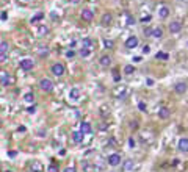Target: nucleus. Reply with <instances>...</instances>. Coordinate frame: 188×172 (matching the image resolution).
I'll use <instances>...</instances> for the list:
<instances>
[{
  "mask_svg": "<svg viewBox=\"0 0 188 172\" xmlns=\"http://www.w3.org/2000/svg\"><path fill=\"white\" fill-rule=\"evenodd\" d=\"M66 57H68V58H74V57H75V52H74V50H68V52H66Z\"/></svg>",
  "mask_w": 188,
  "mask_h": 172,
  "instance_id": "nucleus-37",
  "label": "nucleus"
},
{
  "mask_svg": "<svg viewBox=\"0 0 188 172\" xmlns=\"http://www.w3.org/2000/svg\"><path fill=\"white\" fill-rule=\"evenodd\" d=\"M0 83H2V86H9V85L13 83V78L6 74V75H3V77L0 78Z\"/></svg>",
  "mask_w": 188,
  "mask_h": 172,
  "instance_id": "nucleus-22",
  "label": "nucleus"
},
{
  "mask_svg": "<svg viewBox=\"0 0 188 172\" xmlns=\"http://www.w3.org/2000/svg\"><path fill=\"white\" fill-rule=\"evenodd\" d=\"M38 136H39V138H44V136H46V130H39V131H38Z\"/></svg>",
  "mask_w": 188,
  "mask_h": 172,
  "instance_id": "nucleus-43",
  "label": "nucleus"
},
{
  "mask_svg": "<svg viewBox=\"0 0 188 172\" xmlns=\"http://www.w3.org/2000/svg\"><path fill=\"white\" fill-rule=\"evenodd\" d=\"M47 53H49V50H47L46 47H44V50H42V49H41V50H39V55H41V57H42V55H44V57H46Z\"/></svg>",
  "mask_w": 188,
  "mask_h": 172,
  "instance_id": "nucleus-42",
  "label": "nucleus"
},
{
  "mask_svg": "<svg viewBox=\"0 0 188 172\" xmlns=\"http://www.w3.org/2000/svg\"><path fill=\"white\" fill-rule=\"evenodd\" d=\"M144 21H150V16H146V17L141 19V22H144Z\"/></svg>",
  "mask_w": 188,
  "mask_h": 172,
  "instance_id": "nucleus-49",
  "label": "nucleus"
},
{
  "mask_svg": "<svg viewBox=\"0 0 188 172\" xmlns=\"http://www.w3.org/2000/svg\"><path fill=\"white\" fill-rule=\"evenodd\" d=\"M169 116H171V110L168 107H162L158 110V117L160 119H168Z\"/></svg>",
  "mask_w": 188,
  "mask_h": 172,
  "instance_id": "nucleus-15",
  "label": "nucleus"
},
{
  "mask_svg": "<svg viewBox=\"0 0 188 172\" xmlns=\"http://www.w3.org/2000/svg\"><path fill=\"white\" fill-rule=\"evenodd\" d=\"M135 24V19L132 17V16H129V19H127V25H133Z\"/></svg>",
  "mask_w": 188,
  "mask_h": 172,
  "instance_id": "nucleus-40",
  "label": "nucleus"
},
{
  "mask_svg": "<svg viewBox=\"0 0 188 172\" xmlns=\"http://www.w3.org/2000/svg\"><path fill=\"white\" fill-rule=\"evenodd\" d=\"M63 172H77V169H75L74 166H68V167H66V169L63 171Z\"/></svg>",
  "mask_w": 188,
  "mask_h": 172,
  "instance_id": "nucleus-38",
  "label": "nucleus"
},
{
  "mask_svg": "<svg viewBox=\"0 0 188 172\" xmlns=\"http://www.w3.org/2000/svg\"><path fill=\"white\" fill-rule=\"evenodd\" d=\"M136 45H138V38H136V36H130V38L126 41V47L127 49H135Z\"/></svg>",
  "mask_w": 188,
  "mask_h": 172,
  "instance_id": "nucleus-13",
  "label": "nucleus"
},
{
  "mask_svg": "<svg viewBox=\"0 0 188 172\" xmlns=\"http://www.w3.org/2000/svg\"><path fill=\"white\" fill-rule=\"evenodd\" d=\"M130 128H132V130H136V128H138V122L132 121V122H130Z\"/></svg>",
  "mask_w": 188,
  "mask_h": 172,
  "instance_id": "nucleus-36",
  "label": "nucleus"
},
{
  "mask_svg": "<svg viewBox=\"0 0 188 172\" xmlns=\"http://www.w3.org/2000/svg\"><path fill=\"white\" fill-rule=\"evenodd\" d=\"M152 33V28H144V36H150Z\"/></svg>",
  "mask_w": 188,
  "mask_h": 172,
  "instance_id": "nucleus-41",
  "label": "nucleus"
},
{
  "mask_svg": "<svg viewBox=\"0 0 188 172\" xmlns=\"http://www.w3.org/2000/svg\"><path fill=\"white\" fill-rule=\"evenodd\" d=\"M141 61H143L141 57H133V63H141Z\"/></svg>",
  "mask_w": 188,
  "mask_h": 172,
  "instance_id": "nucleus-45",
  "label": "nucleus"
},
{
  "mask_svg": "<svg viewBox=\"0 0 188 172\" xmlns=\"http://www.w3.org/2000/svg\"><path fill=\"white\" fill-rule=\"evenodd\" d=\"M39 88L44 92H52L53 91V81L50 78H41L39 80Z\"/></svg>",
  "mask_w": 188,
  "mask_h": 172,
  "instance_id": "nucleus-1",
  "label": "nucleus"
},
{
  "mask_svg": "<svg viewBox=\"0 0 188 172\" xmlns=\"http://www.w3.org/2000/svg\"><path fill=\"white\" fill-rule=\"evenodd\" d=\"M58 164H55V163H52L49 167H47V172H58Z\"/></svg>",
  "mask_w": 188,
  "mask_h": 172,
  "instance_id": "nucleus-30",
  "label": "nucleus"
},
{
  "mask_svg": "<svg viewBox=\"0 0 188 172\" xmlns=\"http://www.w3.org/2000/svg\"><path fill=\"white\" fill-rule=\"evenodd\" d=\"M113 77H115V81H119L121 80V75H117V74H115Z\"/></svg>",
  "mask_w": 188,
  "mask_h": 172,
  "instance_id": "nucleus-48",
  "label": "nucleus"
},
{
  "mask_svg": "<svg viewBox=\"0 0 188 172\" xmlns=\"http://www.w3.org/2000/svg\"><path fill=\"white\" fill-rule=\"evenodd\" d=\"M83 138H85V135H83L82 131H74V133H72V141L75 144H82L83 143Z\"/></svg>",
  "mask_w": 188,
  "mask_h": 172,
  "instance_id": "nucleus-16",
  "label": "nucleus"
},
{
  "mask_svg": "<svg viewBox=\"0 0 188 172\" xmlns=\"http://www.w3.org/2000/svg\"><path fill=\"white\" fill-rule=\"evenodd\" d=\"M111 21H113V16L110 14V13H105V14L102 16V21L100 22H102V25H110L111 24Z\"/></svg>",
  "mask_w": 188,
  "mask_h": 172,
  "instance_id": "nucleus-20",
  "label": "nucleus"
},
{
  "mask_svg": "<svg viewBox=\"0 0 188 172\" xmlns=\"http://www.w3.org/2000/svg\"><path fill=\"white\" fill-rule=\"evenodd\" d=\"M127 94H129V89L124 88V86H119V88L115 89V95H116L117 99H126Z\"/></svg>",
  "mask_w": 188,
  "mask_h": 172,
  "instance_id": "nucleus-7",
  "label": "nucleus"
},
{
  "mask_svg": "<svg viewBox=\"0 0 188 172\" xmlns=\"http://www.w3.org/2000/svg\"><path fill=\"white\" fill-rule=\"evenodd\" d=\"M94 47V41L91 38H83L82 39V49H88V50H91Z\"/></svg>",
  "mask_w": 188,
  "mask_h": 172,
  "instance_id": "nucleus-14",
  "label": "nucleus"
},
{
  "mask_svg": "<svg viewBox=\"0 0 188 172\" xmlns=\"http://www.w3.org/2000/svg\"><path fill=\"white\" fill-rule=\"evenodd\" d=\"M177 149H179L180 152H188V138H182V139L177 143Z\"/></svg>",
  "mask_w": 188,
  "mask_h": 172,
  "instance_id": "nucleus-10",
  "label": "nucleus"
},
{
  "mask_svg": "<svg viewBox=\"0 0 188 172\" xmlns=\"http://www.w3.org/2000/svg\"><path fill=\"white\" fill-rule=\"evenodd\" d=\"M39 19H42V13H39V14H36L35 17L32 19V22H36V21H39Z\"/></svg>",
  "mask_w": 188,
  "mask_h": 172,
  "instance_id": "nucleus-39",
  "label": "nucleus"
},
{
  "mask_svg": "<svg viewBox=\"0 0 188 172\" xmlns=\"http://www.w3.org/2000/svg\"><path fill=\"white\" fill-rule=\"evenodd\" d=\"M80 55H82L83 58H88L89 55H91V50H88V49H82V50H80Z\"/></svg>",
  "mask_w": 188,
  "mask_h": 172,
  "instance_id": "nucleus-32",
  "label": "nucleus"
},
{
  "mask_svg": "<svg viewBox=\"0 0 188 172\" xmlns=\"http://www.w3.org/2000/svg\"><path fill=\"white\" fill-rule=\"evenodd\" d=\"M149 52H150L149 45H144V47H143V53H149Z\"/></svg>",
  "mask_w": 188,
  "mask_h": 172,
  "instance_id": "nucleus-44",
  "label": "nucleus"
},
{
  "mask_svg": "<svg viewBox=\"0 0 188 172\" xmlns=\"http://www.w3.org/2000/svg\"><path fill=\"white\" fill-rule=\"evenodd\" d=\"M155 58H157V59H163V61H166V59H169V55H168L166 52H157Z\"/></svg>",
  "mask_w": 188,
  "mask_h": 172,
  "instance_id": "nucleus-27",
  "label": "nucleus"
},
{
  "mask_svg": "<svg viewBox=\"0 0 188 172\" xmlns=\"http://www.w3.org/2000/svg\"><path fill=\"white\" fill-rule=\"evenodd\" d=\"M23 2H28V0H23Z\"/></svg>",
  "mask_w": 188,
  "mask_h": 172,
  "instance_id": "nucleus-51",
  "label": "nucleus"
},
{
  "mask_svg": "<svg viewBox=\"0 0 188 172\" xmlns=\"http://www.w3.org/2000/svg\"><path fill=\"white\" fill-rule=\"evenodd\" d=\"M135 171V161L133 160H127L124 163V167H122V172H133Z\"/></svg>",
  "mask_w": 188,
  "mask_h": 172,
  "instance_id": "nucleus-12",
  "label": "nucleus"
},
{
  "mask_svg": "<svg viewBox=\"0 0 188 172\" xmlns=\"http://www.w3.org/2000/svg\"><path fill=\"white\" fill-rule=\"evenodd\" d=\"M96 171V166L91 164L89 161H82V172H94Z\"/></svg>",
  "mask_w": 188,
  "mask_h": 172,
  "instance_id": "nucleus-11",
  "label": "nucleus"
},
{
  "mask_svg": "<svg viewBox=\"0 0 188 172\" xmlns=\"http://www.w3.org/2000/svg\"><path fill=\"white\" fill-rule=\"evenodd\" d=\"M19 67L25 72H30L35 67V61H33L32 58H23V59H21V63H19Z\"/></svg>",
  "mask_w": 188,
  "mask_h": 172,
  "instance_id": "nucleus-3",
  "label": "nucleus"
},
{
  "mask_svg": "<svg viewBox=\"0 0 188 172\" xmlns=\"http://www.w3.org/2000/svg\"><path fill=\"white\" fill-rule=\"evenodd\" d=\"M50 72H52L55 77H61V75H64L66 67H64V64H63V63H55V64L50 67Z\"/></svg>",
  "mask_w": 188,
  "mask_h": 172,
  "instance_id": "nucleus-2",
  "label": "nucleus"
},
{
  "mask_svg": "<svg viewBox=\"0 0 188 172\" xmlns=\"http://www.w3.org/2000/svg\"><path fill=\"white\" fill-rule=\"evenodd\" d=\"M180 30H182V22H180V21L169 22V31L171 33H179Z\"/></svg>",
  "mask_w": 188,
  "mask_h": 172,
  "instance_id": "nucleus-8",
  "label": "nucleus"
},
{
  "mask_svg": "<svg viewBox=\"0 0 188 172\" xmlns=\"http://www.w3.org/2000/svg\"><path fill=\"white\" fill-rule=\"evenodd\" d=\"M121 161H122V158H121V155H119V153H111V155H108V158H107V163H108L111 167L119 166Z\"/></svg>",
  "mask_w": 188,
  "mask_h": 172,
  "instance_id": "nucleus-4",
  "label": "nucleus"
},
{
  "mask_svg": "<svg viewBox=\"0 0 188 172\" xmlns=\"http://www.w3.org/2000/svg\"><path fill=\"white\" fill-rule=\"evenodd\" d=\"M30 169H32V172H44V166H42L41 161L35 160V161H32V166H30Z\"/></svg>",
  "mask_w": 188,
  "mask_h": 172,
  "instance_id": "nucleus-9",
  "label": "nucleus"
},
{
  "mask_svg": "<svg viewBox=\"0 0 188 172\" xmlns=\"http://www.w3.org/2000/svg\"><path fill=\"white\" fill-rule=\"evenodd\" d=\"M99 64L102 66V67H108V66L111 64V58H110L108 55H102L99 59Z\"/></svg>",
  "mask_w": 188,
  "mask_h": 172,
  "instance_id": "nucleus-18",
  "label": "nucleus"
},
{
  "mask_svg": "<svg viewBox=\"0 0 188 172\" xmlns=\"http://www.w3.org/2000/svg\"><path fill=\"white\" fill-rule=\"evenodd\" d=\"M103 45H105L107 49H113V45H115V42H113L111 39H103Z\"/></svg>",
  "mask_w": 188,
  "mask_h": 172,
  "instance_id": "nucleus-31",
  "label": "nucleus"
},
{
  "mask_svg": "<svg viewBox=\"0 0 188 172\" xmlns=\"http://www.w3.org/2000/svg\"><path fill=\"white\" fill-rule=\"evenodd\" d=\"M147 86H154V80H152V78H147Z\"/></svg>",
  "mask_w": 188,
  "mask_h": 172,
  "instance_id": "nucleus-47",
  "label": "nucleus"
},
{
  "mask_svg": "<svg viewBox=\"0 0 188 172\" xmlns=\"http://www.w3.org/2000/svg\"><path fill=\"white\" fill-rule=\"evenodd\" d=\"M38 33H39V36H44V35H47V33H49V28L44 27V25H41V27L38 28Z\"/></svg>",
  "mask_w": 188,
  "mask_h": 172,
  "instance_id": "nucleus-28",
  "label": "nucleus"
},
{
  "mask_svg": "<svg viewBox=\"0 0 188 172\" xmlns=\"http://www.w3.org/2000/svg\"><path fill=\"white\" fill-rule=\"evenodd\" d=\"M138 110L141 111V113H146L147 111V105L144 103V102H138Z\"/></svg>",
  "mask_w": 188,
  "mask_h": 172,
  "instance_id": "nucleus-29",
  "label": "nucleus"
},
{
  "mask_svg": "<svg viewBox=\"0 0 188 172\" xmlns=\"http://www.w3.org/2000/svg\"><path fill=\"white\" fill-rule=\"evenodd\" d=\"M133 72H135V67H133L132 64H127V66H124V74H126V75H132Z\"/></svg>",
  "mask_w": 188,
  "mask_h": 172,
  "instance_id": "nucleus-26",
  "label": "nucleus"
},
{
  "mask_svg": "<svg viewBox=\"0 0 188 172\" xmlns=\"http://www.w3.org/2000/svg\"><path fill=\"white\" fill-rule=\"evenodd\" d=\"M187 45H188V42H187Z\"/></svg>",
  "mask_w": 188,
  "mask_h": 172,
  "instance_id": "nucleus-52",
  "label": "nucleus"
},
{
  "mask_svg": "<svg viewBox=\"0 0 188 172\" xmlns=\"http://www.w3.org/2000/svg\"><path fill=\"white\" fill-rule=\"evenodd\" d=\"M8 61V53H0V63H6Z\"/></svg>",
  "mask_w": 188,
  "mask_h": 172,
  "instance_id": "nucleus-34",
  "label": "nucleus"
},
{
  "mask_svg": "<svg viewBox=\"0 0 188 172\" xmlns=\"http://www.w3.org/2000/svg\"><path fill=\"white\" fill-rule=\"evenodd\" d=\"M150 36H152V38H155V39H160V38L163 36V30L160 28V27L152 28V33H150Z\"/></svg>",
  "mask_w": 188,
  "mask_h": 172,
  "instance_id": "nucleus-21",
  "label": "nucleus"
},
{
  "mask_svg": "<svg viewBox=\"0 0 188 172\" xmlns=\"http://www.w3.org/2000/svg\"><path fill=\"white\" fill-rule=\"evenodd\" d=\"M82 19L83 21H86V22H91L94 19V11L93 9H89V8L82 9Z\"/></svg>",
  "mask_w": 188,
  "mask_h": 172,
  "instance_id": "nucleus-5",
  "label": "nucleus"
},
{
  "mask_svg": "<svg viewBox=\"0 0 188 172\" xmlns=\"http://www.w3.org/2000/svg\"><path fill=\"white\" fill-rule=\"evenodd\" d=\"M5 172H13V171H5Z\"/></svg>",
  "mask_w": 188,
  "mask_h": 172,
  "instance_id": "nucleus-50",
  "label": "nucleus"
},
{
  "mask_svg": "<svg viewBox=\"0 0 188 172\" xmlns=\"http://www.w3.org/2000/svg\"><path fill=\"white\" fill-rule=\"evenodd\" d=\"M6 17H8V14H6V13H2V14H0V19H2V21H5Z\"/></svg>",
  "mask_w": 188,
  "mask_h": 172,
  "instance_id": "nucleus-46",
  "label": "nucleus"
},
{
  "mask_svg": "<svg viewBox=\"0 0 188 172\" xmlns=\"http://www.w3.org/2000/svg\"><path fill=\"white\" fill-rule=\"evenodd\" d=\"M158 16L162 19H166L168 16H169V8H168V6H162V8L158 9Z\"/></svg>",
  "mask_w": 188,
  "mask_h": 172,
  "instance_id": "nucleus-23",
  "label": "nucleus"
},
{
  "mask_svg": "<svg viewBox=\"0 0 188 172\" xmlns=\"http://www.w3.org/2000/svg\"><path fill=\"white\" fill-rule=\"evenodd\" d=\"M27 113H28V114H35L36 113V107H35V105L28 107V108H27Z\"/></svg>",
  "mask_w": 188,
  "mask_h": 172,
  "instance_id": "nucleus-33",
  "label": "nucleus"
},
{
  "mask_svg": "<svg viewBox=\"0 0 188 172\" xmlns=\"http://www.w3.org/2000/svg\"><path fill=\"white\" fill-rule=\"evenodd\" d=\"M80 95H82V94H80V89H77V88H72L69 91V99H70V100H74V102L79 100Z\"/></svg>",
  "mask_w": 188,
  "mask_h": 172,
  "instance_id": "nucleus-19",
  "label": "nucleus"
},
{
  "mask_svg": "<svg viewBox=\"0 0 188 172\" xmlns=\"http://www.w3.org/2000/svg\"><path fill=\"white\" fill-rule=\"evenodd\" d=\"M23 100H25L27 103H33V102H35V94H33V92H25Z\"/></svg>",
  "mask_w": 188,
  "mask_h": 172,
  "instance_id": "nucleus-24",
  "label": "nucleus"
},
{
  "mask_svg": "<svg viewBox=\"0 0 188 172\" xmlns=\"http://www.w3.org/2000/svg\"><path fill=\"white\" fill-rule=\"evenodd\" d=\"M91 130H93V127H91V124H89V122H82V124H80V131H82L83 135L91 133Z\"/></svg>",
  "mask_w": 188,
  "mask_h": 172,
  "instance_id": "nucleus-17",
  "label": "nucleus"
},
{
  "mask_svg": "<svg viewBox=\"0 0 188 172\" xmlns=\"http://www.w3.org/2000/svg\"><path fill=\"white\" fill-rule=\"evenodd\" d=\"M188 89V85L185 83V81H179V83L174 85V91L177 92V94H185Z\"/></svg>",
  "mask_w": 188,
  "mask_h": 172,
  "instance_id": "nucleus-6",
  "label": "nucleus"
},
{
  "mask_svg": "<svg viewBox=\"0 0 188 172\" xmlns=\"http://www.w3.org/2000/svg\"><path fill=\"white\" fill-rule=\"evenodd\" d=\"M127 143H129V147H130V149H135V139H133L132 136L129 138V141H127Z\"/></svg>",
  "mask_w": 188,
  "mask_h": 172,
  "instance_id": "nucleus-35",
  "label": "nucleus"
},
{
  "mask_svg": "<svg viewBox=\"0 0 188 172\" xmlns=\"http://www.w3.org/2000/svg\"><path fill=\"white\" fill-rule=\"evenodd\" d=\"M8 49H9V44L6 41H2L0 42V53H6L8 52Z\"/></svg>",
  "mask_w": 188,
  "mask_h": 172,
  "instance_id": "nucleus-25",
  "label": "nucleus"
}]
</instances>
